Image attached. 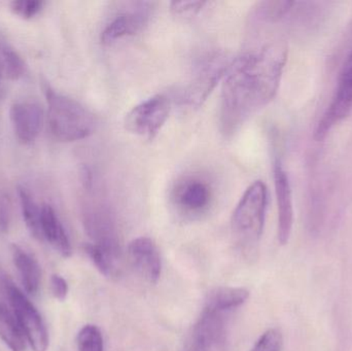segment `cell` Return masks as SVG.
I'll use <instances>...</instances> for the list:
<instances>
[{
	"label": "cell",
	"instance_id": "cb8c5ba5",
	"mask_svg": "<svg viewBox=\"0 0 352 351\" xmlns=\"http://www.w3.org/2000/svg\"><path fill=\"white\" fill-rule=\"evenodd\" d=\"M43 6V2L37 0H14L10 3V10L21 18L32 19L41 12Z\"/></svg>",
	"mask_w": 352,
	"mask_h": 351
},
{
	"label": "cell",
	"instance_id": "603a6c76",
	"mask_svg": "<svg viewBox=\"0 0 352 351\" xmlns=\"http://www.w3.org/2000/svg\"><path fill=\"white\" fill-rule=\"evenodd\" d=\"M283 339L280 331L270 329L265 332L250 351H281Z\"/></svg>",
	"mask_w": 352,
	"mask_h": 351
},
{
	"label": "cell",
	"instance_id": "ac0fdd59",
	"mask_svg": "<svg viewBox=\"0 0 352 351\" xmlns=\"http://www.w3.org/2000/svg\"><path fill=\"white\" fill-rule=\"evenodd\" d=\"M19 199L23 218L30 234L37 240H43L41 232V206L37 204L30 192L19 188Z\"/></svg>",
	"mask_w": 352,
	"mask_h": 351
},
{
	"label": "cell",
	"instance_id": "e0dca14e",
	"mask_svg": "<svg viewBox=\"0 0 352 351\" xmlns=\"http://www.w3.org/2000/svg\"><path fill=\"white\" fill-rule=\"evenodd\" d=\"M0 338L12 351H26L27 339L14 313L0 304Z\"/></svg>",
	"mask_w": 352,
	"mask_h": 351
},
{
	"label": "cell",
	"instance_id": "7c38bea8",
	"mask_svg": "<svg viewBox=\"0 0 352 351\" xmlns=\"http://www.w3.org/2000/svg\"><path fill=\"white\" fill-rule=\"evenodd\" d=\"M148 14L144 10H126L111 19L101 33L103 43H115L118 39L135 34L146 22Z\"/></svg>",
	"mask_w": 352,
	"mask_h": 351
},
{
	"label": "cell",
	"instance_id": "d6986e66",
	"mask_svg": "<svg viewBox=\"0 0 352 351\" xmlns=\"http://www.w3.org/2000/svg\"><path fill=\"white\" fill-rule=\"evenodd\" d=\"M85 251L101 274L111 278L118 273L120 251L109 249L97 243H88L85 247Z\"/></svg>",
	"mask_w": 352,
	"mask_h": 351
},
{
	"label": "cell",
	"instance_id": "9c48e42d",
	"mask_svg": "<svg viewBox=\"0 0 352 351\" xmlns=\"http://www.w3.org/2000/svg\"><path fill=\"white\" fill-rule=\"evenodd\" d=\"M274 185L278 210L277 236L279 243L285 245L289 242L293 229L294 206L289 177L279 161L274 165Z\"/></svg>",
	"mask_w": 352,
	"mask_h": 351
},
{
	"label": "cell",
	"instance_id": "f546056e",
	"mask_svg": "<svg viewBox=\"0 0 352 351\" xmlns=\"http://www.w3.org/2000/svg\"><path fill=\"white\" fill-rule=\"evenodd\" d=\"M2 76H3V70H2L1 62H0V82H1Z\"/></svg>",
	"mask_w": 352,
	"mask_h": 351
},
{
	"label": "cell",
	"instance_id": "ffe728a7",
	"mask_svg": "<svg viewBox=\"0 0 352 351\" xmlns=\"http://www.w3.org/2000/svg\"><path fill=\"white\" fill-rule=\"evenodd\" d=\"M0 62L3 73H6L10 80H20L26 73L27 67L24 60L8 43H0Z\"/></svg>",
	"mask_w": 352,
	"mask_h": 351
},
{
	"label": "cell",
	"instance_id": "52a82bcc",
	"mask_svg": "<svg viewBox=\"0 0 352 351\" xmlns=\"http://www.w3.org/2000/svg\"><path fill=\"white\" fill-rule=\"evenodd\" d=\"M10 115L19 141L23 144L34 142L41 134L45 119L41 105L32 101H20L12 105Z\"/></svg>",
	"mask_w": 352,
	"mask_h": 351
},
{
	"label": "cell",
	"instance_id": "2e32d148",
	"mask_svg": "<svg viewBox=\"0 0 352 351\" xmlns=\"http://www.w3.org/2000/svg\"><path fill=\"white\" fill-rule=\"evenodd\" d=\"M248 298L250 292L246 288L221 286L209 293L205 308L225 313L242 306Z\"/></svg>",
	"mask_w": 352,
	"mask_h": 351
},
{
	"label": "cell",
	"instance_id": "4fadbf2b",
	"mask_svg": "<svg viewBox=\"0 0 352 351\" xmlns=\"http://www.w3.org/2000/svg\"><path fill=\"white\" fill-rule=\"evenodd\" d=\"M226 335L223 313L205 308L195 326L192 340L210 348L223 343Z\"/></svg>",
	"mask_w": 352,
	"mask_h": 351
},
{
	"label": "cell",
	"instance_id": "44dd1931",
	"mask_svg": "<svg viewBox=\"0 0 352 351\" xmlns=\"http://www.w3.org/2000/svg\"><path fill=\"white\" fill-rule=\"evenodd\" d=\"M295 2L289 0H279V1H263L256 4L254 10V16L263 22H277L281 20L285 14H289L293 8Z\"/></svg>",
	"mask_w": 352,
	"mask_h": 351
},
{
	"label": "cell",
	"instance_id": "d4e9b609",
	"mask_svg": "<svg viewBox=\"0 0 352 351\" xmlns=\"http://www.w3.org/2000/svg\"><path fill=\"white\" fill-rule=\"evenodd\" d=\"M205 1H173L170 10L175 16L180 18H192L202 10Z\"/></svg>",
	"mask_w": 352,
	"mask_h": 351
},
{
	"label": "cell",
	"instance_id": "7402d4cb",
	"mask_svg": "<svg viewBox=\"0 0 352 351\" xmlns=\"http://www.w3.org/2000/svg\"><path fill=\"white\" fill-rule=\"evenodd\" d=\"M78 351H104V342L100 330L94 325H87L76 337Z\"/></svg>",
	"mask_w": 352,
	"mask_h": 351
},
{
	"label": "cell",
	"instance_id": "8992f818",
	"mask_svg": "<svg viewBox=\"0 0 352 351\" xmlns=\"http://www.w3.org/2000/svg\"><path fill=\"white\" fill-rule=\"evenodd\" d=\"M171 100L167 95L157 94L135 105L126 115L124 125L130 133L152 140L168 120Z\"/></svg>",
	"mask_w": 352,
	"mask_h": 351
},
{
	"label": "cell",
	"instance_id": "8fae6325",
	"mask_svg": "<svg viewBox=\"0 0 352 351\" xmlns=\"http://www.w3.org/2000/svg\"><path fill=\"white\" fill-rule=\"evenodd\" d=\"M41 232L43 238L63 258L72 253V245L63 224L55 210L49 204L41 205Z\"/></svg>",
	"mask_w": 352,
	"mask_h": 351
},
{
	"label": "cell",
	"instance_id": "ba28073f",
	"mask_svg": "<svg viewBox=\"0 0 352 351\" xmlns=\"http://www.w3.org/2000/svg\"><path fill=\"white\" fill-rule=\"evenodd\" d=\"M128 253L138 273L151 284H157L162 273V262L156 243L148 237H138L130 242Z\"/></svg>",
	"mask_w": 352,
	"mask_h": 351
},
{
	"label": "cell",
	"instance_id": "5b68a950",
	"mask_svg": "<svg viewBox=\"0 0 352 351\" xmlns=\"http://www.w3.org/2000/svg\"><path fill=\"white\" fill-rule=\"evenodd\" d=\"M233 60L223 53L207 56L197 67L188 84L182 92L180 100L184 104L199 107L203 104L219 84L225 78Z\"/></svg>",
	"mask_w": 352,
	"mask_h": 351
},
{
	"label": "cell",
	"instance_id": "83f0119b",
	"mask_svg": "<svg viewBox=\"0 0 352 351\" xmlns=\"http://www.w3.org/2000/svg\"><path fill=\"white\" fill-rule=\"evenodd\" d=\"M339 80L340 82H352V49L349 58H347L346 62H345L344 66H343Z\"/></svg>",
	"mask_w": 352,
	"mask_h": 351
},
{
	"label": "cell",
	"instance_id": "9a60e30c",
	"mask_svg": "<svg viewBox=\"0 0 352 351\" xmlns=\"http://www.w3.org/2000/svg\"><path fill=\"white\" fill-rule=\"evenodd\" d=\"M12 253L25 291L30 295L36 294L41 282V267L36 260L19 245H12Z\"/></svg>",
	"mask_w": 352,
	"mask_h": 351
},
{
	"label": "cell",
	"instance_id": "4316f807",
	"mask_svg": "<svg viewBox=\"0 0 352 351\" xmlns=\"http://www.w3.org/2000/svg\"><path fill=\"white\" fill-rule=\"evenodd\" d=\"M51 288L54 297L60 302H63L66 300L68 295V284L61 275L54 274L51 278Z\"/></svg>",
	"mask_w": 352,
	"mask_h": 351
},
{
	"label": "cell",
	"instance_id": "6da1fadb",
	"mask_svg": "<svg viewBox=\"0 0 352 351\" xmlns=\"http://www.w3.org/2000/svg\"><path fill=\"white\" fill-rule=\"evenodd\" d=\"M287 49L273 43L232 61L221 86L219 124L223 135L235 134L273 100L280 84Z\"/></svg>",
	"mask_w": 352,
	"mask_h": 351
},
{
	"label": "cell",
	"instance_id": "f1b7e54d",
	"mask_svg": "<svg viewBox=\"0 0 352 351\" xmlns=\"http://www.w3.org/2000/svg\"><path fill=\"white\" fill-rule=\"evenodd\" d=\"M208 350L209 348L205 346L204 344L192 340V344H190V348L186 351H208Z\"/></svg>",
	"mask_w": 352,
	"mask_h": 351
},
{
	"label": "cell",
	"instance_id": "5bb4252c",
	"mask_svg": "<svg viewBox=\"0 0 352 351\" xmlns=\"http://www.w3.org/2000/svg\"><path fill=\"white\" fill-rule=\"evenodd\" d=\"M210 197L208 185L200 179H188L176 190V202L186 212H201L207 207Z\"/></svg>",
	"mask_w": 352,
	"mask_h": 351
},
{
	"label": "cell",
	"instance_id": "30bf717a",
	"mask_svg": "<svg viewBox=\"0 0 352 351\" xmlns=\"http://www.w3.org/2000/svg\"><path fill=\"white\" fill-rule=\"evenodd\" d=\"M352 111V82H340L330 106L316 126L314 139L322 141L331 130L345 119Z\"/></svg>",
	"mask_w": 352,
	"mask_h": 351
},
{
	"label": "cell",
	"instance_id": "277c9868",
	"mask_svg": "<svg viewBox=\"0 0 352 351\" xmlns=\"http://www.w3.org/2000/svg\"><path fill=\"white\" fill-rule=\"evenodd\" d=\"M1 282L12 313L24 332L29 346L33 351H47L49 334L41 313L28 297L8 278H2Z\"/></svg>",
	"mask_w": 352,
	"mask_h": 351
},
{
	"label": "cell",
	"instance_id": "7a4b0ae2",
	"mask_svg": "<svg viewBox=\"0 0 352 351\" xmlns=\"http://www.w3.org/2000/svg\"><path fill=\"white\" fill-rule=\"evenodd\" d=\"M47 124L52 135L63 142L78 141L94 133V115L76 99L70 98L45 84Z\"/></svg>",
	"mask_w": 352,
	"mask_h": 351
},
{
	"label": "cell",
	"instance_id": "3957f363",
	"mask_svg": "<svg viewBox=\"0 0 352 351\" xmlns=\"http://www.w3.org/2000/svg\"><path fill=\"white\" fill-rule=\"evenodd\" d=\"M268 191L262 181H254L246 189L232 216L234 233L246 243L260 240L266 218Z\"/></svg>",
	"mask_w": 352,
	"mask_h": 351
},
{
	"label": "cell",
	"instance_id": "484cf974",
	"mask_svg": "<svg viewBox=\"0 0 352 351\" xmlns=\"http://www.w3.org/2000/svg\"><path fill=\"white\" fill-rule=\"evenodd\" d=\"M12 220V202L6 192L0 191V233H6Z\"/></svg>",
	"mask_w": 352,
	"mask_h": 351
}]
</instances>
